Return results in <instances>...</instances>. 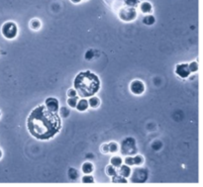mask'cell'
<instances>
[{
    "label": "cell",
    "mask_w": 203,
    "mask_h": 187,
    "mask_svg": "<svg viewBox=\"0 0 203 187\" xmlns=\"http://www.w3.org/2000/svg\"><path fill=\"white\" fill-rule=\"evenodd\" d=\"M28 130L34 138L41 141L50 140L61 130V118L46 106H38L31 112L27 120Z\"/></svg>",
    "instance_id": "obj_1"
},
{
    "label": "cell",
    "mask_w": 203,
    "mask_h": 187,
    "mask_svg": "<svg viewBox=\"0 0 203 187\" xmlns=\"http://www.w3.org/2000/svg\"><path fill=\"white\" fill-rule=\"evenodd\" d=\"M75 90L82 97L93 96L100 88V80L95 73L91 71H82L78 73L73 82Z\"/></svg>",
    "instance_id": "obj_2"
},
{
    "label": "cell",
    "mask_w": 203,
    "mask_h": 187,
    "mask_svg": "<svg viewBox=\"0 0 203 187\" xmlns=\"http://www.w3.org/2000/svg\"><path fill=\"white\" fill-rule=\"evenodd\" d=\"M1 31H2V35H3L6 39L12 40V39H14L15 37L17 36L18 28H17V25H16L14 22H6L5 24L2 26Z\"/></svg>",
    "instance_id": "obj_3"
},
{
    "label": "cell",
    "mask_w": 203,
    "mask_h": 187,
    "mask_svg": "<svg viewBox=\"0 0 203 187\" xmlns=\"http://www.w3.org/2000/svg\"><path fill=\"white\" fill-rule=\"evenodd\" d=\"M137 13L133 8H123L119 12V17L124 21H132L136 18Z\"/></svg>",
    "instance_id": "obj_4"
},
{
    "label": "cell",
    "mask_w": 203,
    "mask_h": 187,
    "mask_svg": "<svg viewBox=\"0 0 203 187\" xmlns=\"http://www.w3.org/2000/svg\"><path fill=\"white\" fill-rule=\"evenodd\" d=\"M131 92L136 95H140V94L144 93L145 91V84L141 80H134L130 85Z\"/></svg>",
    "instance_id": "obj_5"
},
{
    "label": "cell",
    "mask_w": 203,
    "mask_h": 187,
    "mask_svg": "<svg viewBox=\"0 0 203 187\" xmlns=\"http://www.w3.org/2000/svg\"><path fill=\"white\" fill-rule=\"evenodd\" d=\"M175 73L182 78L188 77L189 74H190V70H189L188 64H186V63L177 64L176 68H175Z\"/></svg>",
    "instance_id": "obj_6"
},
{
    "label": "cell",
    "mask_w": 203,
    "mask_h": 187,
    "mask_svg": "<svg viewBox=\"0 0 203 187\" xmlns=\"http://www.w3.org/2000/svg\"><path fill=\"white\" fill-rule=\"evenodd\" d=\"M59 103L57 98L50 97V98H48L47 100H46V108H47L48 110L57 113V111H59Z\"/></svg>",
    "instance_id": "obj_7"
},
{
    "label": "cell",
    "mask_w": 203,
    "mask_h": 187,
    "mask_svg": "<svg viewBox=\"0 0 203 187\" xmlns=\"http://www.w3.org/2000/svg\"><path fill=\"white\" fill-rule=\"evenodd\" d=\"M120 175L124 178H127L131 175V168L129 165H120Z\"/></svg>",
    "instance_id": "obj_8"
},
{
    "label": "cell",
    "mask_w": 203,
    "mask_h": 187,
    "mask_svg": "<svg viewBox=\"0 0 203 187\" xmlns=\"http://www.w3.org/2000/svg\"><path fill=\"white\" fill-rule=\"evenodd\" d=\"M75 107L77 108L78 111H85L88 108V102H87L86 99H80L79 101H77V106Z\"/></svg>",
    "instance_id": "obj_9"
},
{
    "label": "cell",
    "mask_w": 203,
    "mask_h": 187,
    "mask_svg": "<svg viewBox=\"0 0 203 187\" xmlns=\"http://www.w3.org/2000/svg\"><path fill=\"white\" fill-rule=\"evenodd\" d=\"M87 102H88V106H90L91 108H97L99 106V104H100V100H99L97 97L93 96V97H90V99H89Z\"/></svg>",
    "instance_id": "obj_10"
},
{
    "label": "cell",
    "mask_w": 203,
    "mask_h": 187,
    "mask_svg": "<svg viewBox=\"0 0 203 187\" xmlns=\"http://www.w3.org/2000/svg\"><path fill=\"white\" fill-rule=\"evenodd\" d=\"M141 10H142V12L144 13H150L152 11V5L151 3H149V2H143L142 4H141Z\"/></svg>",
    "instance_id": "obj_11"
},
{
    "label": "cell",
    "mask_w": 203,
    "mask_h": 187,
    "mask_svg": "<svg viewBox=\"0 0 203 187\" xmlns=\"http://www.w3.org/2000/svg\"><path fill=\"white\" fill-rule=\"evenodd\" d=\"M82 171L84 173H91L93 171V165L90 162H85L82 165Z\"/></svg>",
    "instance_id": "obj_12"
},
{
    "label": "cell",
    "mask_w": 203,
    "mask_h": 187,
    "mask_svg": "<svg viewBox=\"0 0 203 187\" xmlns=\"http://www.w3.org/2000/svg\"><path fill=\"white\" fill-rule=\"evenodd\" d=\"M122 164V158L119 156H113L111 158V165L114 167H120V165Z\"/></svg>",
    "instance_id": "obj_13"
},
{
    "label": "cell",
    "mask_w": 203,
    "mask_h": 187,
    "mask_svg": "<svg viewBox=\"0 0 203 187\" xmlns=\"http://www.w3.org/2000/svg\"><path fill=\"white\" fill-rule=\"evenodd\" d=\"M143 22H144V24L151 26V25H153L154 23V16H152V15H148V16H146V17L144 18V20H143Z\"/></svg>",
    "instance_id": "obj_14"
},
{
    "label": "cell",
    "mask_w": 203,
    "mask_h": 187,
    "mask_svg": "<svg viewBox=\"0 0 203 187\" xmlns=\"http://www.w3.org/2000/svg\"><path fill=\"white\" fill-rule=\"evenodd\" d=\"M77 101H78L77 96L70 97V98L68 99V106H70L71 108H75V106H77Z\"/></svg>",
    "instance_id": "obj_15"
},
{
    "label": "cell",
    "mask_w": 203,
    "mask_h": 187,
    "mask_svg": "<svg viewBox=\"0 0 203 187\" xmlns=\"http://www.w3.org/2000/svg\"><path fill=\"white\" fill-rule=\"evenodd\" d=\"M106 171H107L108 175H110V176H112V177L116 176V169H115V167L113 165H108Z\"/></svg>",
    "instance_id": "obj_16"
},
{
    "label": "cell",
    "mask_w": 203,
    "mask_h": 187,
    "mask_svg": "<svg viewBox=\"0 0 203 187\" xmlns=\"http://www.w3.org/2000/svg\"><path fill=\"white\" fill-rule=\"evenodd\" d=\"M134 159V165H140L143 163V161H144V159L141 156H135V158H133Z\"/></svg>",
    "instance_id": "obj_17"
},
{
    "label": "cell",
    "mask_w": 203,
    "mask_h": 187,
    "mask_svg": "<svg viewBox=\"0 0 203 187\" xmlns=\"http://www.w3.org/2000/svg\"><path fill=\"white\" fill-rule=\"evenodd\" d=\"M188 68H189V70H190V72H195V71H197V69H198L197 62H195V61L191 62V63L188 66Z\"/></svg>",
    "instance_id": "obj_18"
},
{
    "label": "cell",
    "mask_w": 203,
    "mask_h": 187,
    "mask_svg": "<svg viewBox=\"0 0 203 187\" xmlns=\"http://www.w3.org/2000/svg\"><path fill=\"white\" fill-rule=\"evenodd\" d=\"M41 26V23H40V21L39 20H32L31 21V27L33 28L34 30H37V29H39Z\"/></svg>",
    "instance_id": "obj_19"
},
{
    "label": "cell",
    "mask_w": 203,
    "mask_h": 187,
    "mask_svg": "<svg viewBox=\"0 0 203 187\" xmlns=\"http://www.w3.org/2000/svg\"><path fill=\"white\" fill-rule=\"evenodd\" d=\"M82 182H83V183H93L94 179L90 175H86V176H84L83 178H82Z\"/></svg>",
    "instance_id": "obj_20"
},
{
    "label": "cell",
    "mask_w": 203,
    "mask_h": 187,
    "mask_svg": "<svg viewBox=\"0 0 203 187\" xmlns=\"http://www.w3.org/2000/svg\"><path fill=\"white\" fill-rule=\"evenodd\" d=\"M108 149H109V152H115L118 149V147H117V145L115 144V143H110V144L108 145Z\"/></svg>",
    "instance_id": "obj_21"
},
{
    "label": "cell",
    "mask_w": 203,
    "mask_h": 187,
    "mask_svg": "<svg viewBox=\"0 0 203 187\" xmlns=\"http://www.w3.org/2000/svg\"><path fill=\"white\" fill-rule=\"evenodd\" d=\"M138 0H126V4L128 6H130V7H134V6H136L138 4Z\"/></svg>",
    "instance_id": "obj_22"
},
{
    "label": "cell",
    "mask_w": 203,
    "mask_h": 187,
    "mask_svg": "<svg viewBox=\"0 0 203 187\" xmlns=\"http://www.w3.org/2000/svg\"><path fill=\"white\" fill-rule=\"evenodd\" d=\"M125 163L127 165L131 166V165H134V159L133 158H131V156H128V158H125Z\"/></svg>",
    "instance_id": "obj_23"
},
{
    "label": "cell",
    "mask_w": 203,
    "mask_h": 187,
    "mask_svg": "<svg viewBox=\"0 0 203 187\" xmlns=\"http://www.w3.org/2000/svg\"><path fill=\"white\" fill-rule=\"evenodd\" d=\"M77 92L75 89H70L68 91V95L70 97H75V96H77Z\"/></svg>",
    "instance_id": "obj_24"
},
{
    "label": "cell",
    "mask_w": 203,
    "mask_h": 187,
    "mask_svg": "<svg viewBox=\"0 0 203 187\" xmlns=\"http://www.w3.org/2000/svg\"><path fill=\"white\" fill-rule=\"evenodd\" d=\"M103 149H104V152H109V149H108V145H105L103 147Z\"/></svg>",
    "instance_id": "obj_25"
},
{
    "label": "cell",
    "mask_w": 203,
    "mask_h": 187,
    "mask_svg": "<svg viewBox=\"0 0 203 187\" xmlns=\"http://www.w3.org/2000/svg\"><path fill=\"white\" fill-rule=\"evenodd\" d=\"M71 1H72L73 3H79V2L81 1V0H71Z\"/></svg>",
    "instance_id": "obj_26"
},
{
    "label": "cell",
    "mask_w": 203,
    "mask_h": 187,
    "mask_svg": "<svg viewBox=\"0 0 203 187\" xmlns=\"http://www.w3.org/2000/svg\"><path fill=\"white\" fill-rule=\"evenodd\" d=\"M1 156H2V152L0 151V158H1Z\"/></svg>",
    "instance_id": "obj_27"
}]
</instances>
